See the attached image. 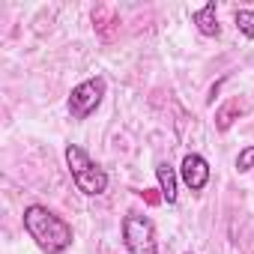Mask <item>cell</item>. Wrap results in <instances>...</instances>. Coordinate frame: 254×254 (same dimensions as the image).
Masks as SVG:
<instances>
[{
  "instance_id": "6da1fadb",
  "label": "cell",
  "mask_w": 254,
  "mask_h": 254,
  "mask_svg": "<svg viewBox=\"0 0 254 254\" xmlns=\"http://www.w3.org/2000/svg\"><path fill=\"white\" fill-rule=\"evenodd\" d=\"M24 230L27 236L39 245V251L45 254H66L75 242V233H72V224L57 215L54 209H48L45 203H30L24 206Z\"/></svg>"
},
{
  "instance_id": "7a4b0ae2",
  "label": "cell",
  "mask_w": 254,
  "mask_h": 254,
  "mask_svg": "<svg viewBox=\"0 0 254 254\" xmlns=\"http://www.w3.org/2000/svg\"><path fill=\"white\" fill-rule=\"evenodd\" d=\"M66 168L72 174V183L81 194L87 197H99L108 191V171L102 165H96L90 159V153L78 144H69L66 147Z\"/></svg>"
},
{
  "instance_id": "3957f363",
  "label": "cell",
  "mask_w": 254,
  "mask_h": 254,
  "mask_svg": "<svg viewBox=\"0 0 254 254\" xmlns=\"http://www.w3.org/2000/svg\"><path fill=\"white\" fill-rule=\"evenodd\" d=\"M123 248L129 254H159V233L150 215L144 212H126L120 224Z\"/></svg>"
},
{
  "instance_id": "277c9868",
  "label": "cell",
  "mask_w": 254,
  "mask_h": 254,
  "mask_svg": "<svg viewBox=\"0 0 254 254\" xmlns=\"http://www.w3.org/2000/svg\"><path fill=\"white\" fill-rule=\"evenodd\" d=\"M105 93H108V81H105L102 75H93V78L75 84L72 93H69V99H66V111H69V117H72L75 123L90 120V117L99 111Z\"/></svg>"
},
{
  "instance_id": "5b68a950",
  "label": "cell",
  "mask_w": 254,
  "mask_h": 254,
  "mask_svg": "<svg viewBox=\"0 0 254 254\" xmlns=\"http://www.w3.org/2000/svg\"><path fill=\"white\" fill-rule=\"evenodd\" d=\"M209 177H212V168H209V162H206L200 153H189V156L183 159V165H180V183H183L189 191L200 194V191L209 186Z\"/></svg>"
},
{
  "instance_id": "8992f818",
  "label": "cell",
  "mask_w": 254,
  "mask_h": 254,
  "mask_svg": "<svg viewBox=\"0 0 254 254\" xmlns=\"http://www.w3.org/2000/svg\"><path fill=\"white\" fill-rule=\"evenodd\" d=\"M191 24H194L197 33L206 36V39H218V36H221V24H218V6H215V0H209V3H203L200 9L191 12Z\"/></svg>"
},
{
  "instance_id": "52a82bcc",
  "label": "cell",
  "mask_w": 254,
  "mask_h": 254,
  "mask_svg": "<svg viewBox=\"0 0 254 254\" xmlns=\"http://www.w3.org/2000/svg\"><path fill=\"white\" fill-rule=\"evenodd\" d=\"M156 180H159V191H162V200L168 206L177 203V186H180V168L168 165V162H159L156 165Z\"/></svg>"
},
{
  "instance_id": "ba28073f",
  "label": "cell",
  "mask_w": 254,
  "mask_h": 254,
  "mask_svg": "<svg viewBox=\"0 0 254 254\" xmlns=\"http://www.w3.org/2000/svg\"><path fill=\"white\" fill-rule=\"evenodd\" d=\"M242 114H245V102H242V99H236V96H233V99H227L224 105H218V108H215V129H218V132H227V129H230V126H233Z\"/></svg>"
},
{
  "instance_id": "9c48e42d",
  "label": "cell",
  "mask_w": 254,
  "mask_h": 254,
  "mask_svg": "<svg viewBox=\"0 0 254 254\" xmlns=\"http://www.w3.org/2000/svg\"><path fill=\"white\" fill-rule=\"evenodd\" d=\"M233 24H236V30H239L245 39L254 42V12H251V9H236V12H233Z\"/></svg>"
},
{
  "instance_id": "30bf717a",
  "label": "cell",
  "mask_w": 254,
  "mask_h": 254,
  "mask_svg": "<svg viewBox=\"0 0 254 254\" xmlns=\"http://www.w3.org/2000/svg\"><path fill=\"white\" fill-rule=\"evenodd\" d=\"M251 168H254V144L242 147L239 156H236V171H239V174H248Z\"/></svg>"
},
{
  "instance_id": "8fae6325",
  "label": "cell",
  "mask_w": 254,
  "mask_h": 254,
  "mask_svg": "<svg viewBox=\"0 0 254 254\" xmlns=\"http://www.w3.org/2000/svg\"><path fill=\"white\" fill-rule=\"evenodd\" d=\"M186 254H194V251H186Z\"/></svg>"
}]
</instances>
